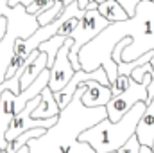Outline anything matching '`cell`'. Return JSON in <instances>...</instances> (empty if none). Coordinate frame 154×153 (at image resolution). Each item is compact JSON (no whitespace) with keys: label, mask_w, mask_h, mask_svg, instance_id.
I'll return each instance as SVG.
<instances>
[{"label":"cell","mask_w":154,"mask_h":153,"mask_svg":"<svg viewBox=\"0 0 154 153\" xmlns=\"http://www.w3.org/2000/svg\"><path fill=\"white\" fill-rule=\"evenodd\" d=\"M152 70V65H151V61H147V63H143V65H138L133 72H131V79H134V81H143V76L147 74V72H151Z\"/></svg>","instance_id":"ffe728a7"},{"label":"cell","mask_w":154,"mask_h":153,"mask_svg":"<svg viewBox=\"0 0 154 153\" xmlns=\"http://www.w3.org/2000/svg\"><path fill=\"white\" fill-rule=\"evenodd\" d=\"M140 153H152V148H151V146H143V144H142Z\"/></svg>","instance_id":"484cf974"},{"label":"cell","mask_w":154,"mask_h":153,"mask_svg":"<svg viewBox=\"0 0 154 153\" xmlns=\"http://www.w3.org/2000/svg\"><path fill=\"white\" fill-rule=\"evenodd\" d=\"M79 18H81V16H70L68 20H65V22L59 25V29H57V34H59V36H65V38L72 36V33L75 31L77 24H79Z\"/></svg>","instance_id":"2e32d148"},{"label":"cell","mask_w":154,"mask_h":153,"mask_svg":"<svg viewBox=\"0 0 154 153\" xmlns=\"http://www.w3.org/2000/svg\"><path fill=\"white\" fill-rule=\"evenodd\" d=\"M31 2H32V0H7V7H16V5H20V4L27 7Z\"/></svg>","instance_id":"d4e9b609"},{"label":"cell","mask_w":154,"mask_h":153,"mask_svg":"<svg viewBox=\"0 0 154 153\" xmlns=\"http://www.w3.org/2000/svg\"><path fill=\"white\" fill-rule=\"evenodd\" d=\"M2 151H4V150H2V148H0V153H2Z\"/></svg>","instance_id":"4316f807"},{"label":"cell","mask_w":154,"mask_h":153,"mask_svg":"<svg viewBox=\"0 0 154 153\" xmlns=\"http://www.w3.org/2000/svg\"><path fill=\"white\" fill-rule=\"evenodd\" d=\"M39 97H41V99H39V105L32 110V117H34V119H48V117L59 115L61 108L57 106V103H56V99H54V92L48 88V85L41 90Z\"/></svg>","instance_id":"8fae6325"},{"label":"cell","mask_w":154,"mask_h":153,"mask_svg":"<svg viewBox=\"0 0 154 153\" xmlns=\"http://www.w3.org/2000/svg\"><path fill=\"white\" fill-rule=\"evenodd\" d=\"M39 96H36L34 99H31L18 114L13 117L7 132H5V141L11 142L14 137H18L22 132L25 130H31V128H50L56 121H57V115L56 117H48V119H34L32 117V110L39 105Z\"/></svg>","instance_id":"8992f818"},{"label":"cell","mask_w":154,"mask_h":153,"mask_svg":"<svg viewBox=\"0 0 154 153\" xmlns=\"http://www.w3.org/2000/svg\"><path fill=\"white\" fill-rule=\"evenodd\" d=\"M7 27H9V18L5 15H0V43L7 34Z\"/></svg>","instance_id":"603a6c76"},{"label":"cell","mask_w":154,"mask_h":153,"mask_svg":"<svg viewBox=\"0 0 154 153\" xmlns=\"http://www.w3.org/2000/svg\"><path fill=\"white\" fill-rule=\"evenodd\" d=\"M111 96H113L111 86L102 85L95 79H90V81H86V88H84V94L81 99L86 106H106L108 101L111 99Z\"/></svg>","instance_id":"9c48e42d"},{"label":"cell","mask_w":154,"mask_h":153,"mask_svg":"<svg viewBox=\"0 0 154 153\" xmlns=\"http://www.w3.org/2000/svg\"><path fill=\"white\" fill-rule=\"evenodd\" d=\"M47 69V54L39 49H34L29 58L25 60L23 67H22V76H20V88L25 90L36 77Z\"/></svg>","instance_id":"ba28073f"},{"label":"cell","mask_w":154,"mask_h":153,"mask_svg":"<svg viewBox=\"0 0 154 153\" xmlns=\"http://www.w3.org/2000/svg\"><path fill=\"white\" fill-rule=\"evenodd\" d=\"M136 137L140 144L152 146L154 144V97L147 103L145 112L142 114L138 124H136Z\"/></svg>","instance_id":"30bf717a"},{"label":"cell","mask_w":154,"mask_h":153,"mask_svg":"<svg viewBox=\"0 0 154 153\" xmlns=\"http://www.w3.org/2000/svg\"><path fill=\"white\" fill-rule=\"evenodd\" d=\"M68 153H97L88 142H84V141H77L75 144L70 148V151ZM111 153H116V151H111Z\"/></svg>","instance_id":"44dd1931"},{"label":"cell","mask_w":154,"mask_h":153,"mask_svg":"<svg viewBox=\"0 0 154 153\" xmlns=\"http://www.w3.org/2000/svg\"><path fill=\"white\" fill-rule=\"evenodd\" d=\"M65 36H59V34H54L52 38L45 40L43 43H39L38 49L39 50H43L45 54H47V69H50L52 67V63H54V58H56V54H57V50L61 49V45L65 43Z\"/></svg>","instance_id":"5bb4252c"},{"label":"cell","mask_w":154,"mask_h":153,"mask_svg":"<svg viewBox=\"0 0 154 153\" xmlns=\"http://www.w3.org/2000/svg\"><path fill=\"white\" fill-rule=\"evenodd\" d=\"M140 148H142V144H140V141H138V137H136V133L134 135H131L129 139H127V142L125 144H122L116 153H140Z\"/></svg>","instance_id":"e0dca14e"},{"label":"cell","mask_w":154,"mask_h":153,"mask_svg":"<svg viewBox=\"0 0 154 153\" xmlns=\"http://www.w3.org/2000/svg\"><path fill=\"white\" fill-rule=\"evenodd\" d=\"M147 103L138 101L127 114H124L118 121H109V117L100 119L97 124L90 126L79 135V141L88 142L97 153L116 151L122 144L127 142L131 135L136 133V124L142 114L145 112Z\"/></svg>","instance_id":"3957f363"},{"label":"cell","mask_w":154,"mask_h":153,"mask_svg":"<svg viewBox=\"0 0 154 153\" xmlns=\"http://www.w3.org/2000/svg\"><path fill=\"white\" fill-rule=\"evenodd\" d=\"M54 4V0H32L27 7H25V11L29 13V15H38L41 11H45L47 7H50Z\"/></svg>","instance_id":"d6986e66"},{"label":"cell","mask_w":154,"mask_h":153,"mask_svg":"<svg viewBox=\"0 0 154 153\" xmlns=\"http://www.w3.org/2000/svg\"><path fill=\"white\" fill-rule=\"evenodd\" d=\"M72 43H74V40L68 36L65 40V43L61 45V49L57 50L56 58H54V63L50 67V79H48V88L52 92H59L72 79L74 72H75L72 63H70V58H68Z\"/></svg>","instance_id":"52a82bcc"},{"label":"cell","mask_w":154,"mask_h":153,"mask_svg":"<svg viewBox=\"0 0 154 153\" xmlns=\"http://www.w3.org/2000/svg\"><path fill=\"white\" fill-rule=\"evenodd\" d=\"M131 36V43L122 50V61H133L145 52L154 50V2L142 0L136 4L134 16L122 22H111L95 38L84 43L79 50L81 69L91 72L99 67L106 70L109 83L118 76V63L113 60V49L124 38Z\"/></svg>","instance_id":"6da1fadb"},{"label":"cell","mask_w":154,"mask_h":153,"mask_svg":"<svg viewBox=\"0 0 154 153\" xmlns=\"http://www.w3.org/2000/svg\"><path fill=\"white\" fill-rule=\"evenodd\" d=\"M95 2H102V0H95ZM120 4H122V7L127 11V15L129 16H134V9H136V4L138 2H142V0H118ZM154 2V0H152Z\"/></svg>","instance_id":"7402d4cb"},{"label":"cell","mask_w":154,"mask_h":153,"mask_svg":"<svg viewBox=\"0 0 154 153\" xmlns=\"http://www.w3.org/2000/svg\"><path fill=\"white\" fill-rule=\"evenodd\" d=\"M152 70H151V72H152ZM151 72H147V74L143 76V81H140V83L134 81V79H131L129 86H127L124 92H120V94H116V96H111V99H109L108 105H106L109 121H118L124 114H127L138 101H145V103H147V86H149V83H151V79H152Z\"/></svg>","instance_id":"5b68a950"},{"label":"cell","mask_w":154,"mask_h":153,"mask_svg":"<svg viewBox=\"0 0 154 153\" xmlns=\"http://www.w3.org/2000/svg\"><path fill=\"white\" fill-rule=\"evenodd\" d=\"M99 13L111 24V22H122L125 18H129L127 11L122 7V4L118 0H102L99 2Z\"/></svg>","instance_id":"7c38bea8"},{"label":"cell","mask_w":154,"mask_h":153,"mask_svg":"<svg viewBox=\"0 0 154 153\" xmlns=\"http://www.w3.org/2000/svg\"><path fill=\"white\" fill-rule=\"evenodd\" d=\"M47 132V128H31V130H25V132H22L18 137H14L9 144H7V153H14L18 151L22 146H25L31 139H36V137H41L43 133Z\"/></svg>","instance_id":"4fadbf2b"},{"label":"cell","mask_w":154,"mask_h":153,"mask_svg":"<svg viewBox=\"0 0 154 153\" xmlns=\"http://www.w3.org/2000/svg\"><path fill=\"white\" fill-rule=\"evenodd\" d=\"M65 4L61 2V0H54V4L50 5V7H47L45 11H41L36 15V18H38V24L39 25H47V24H50V22H54L56 18H59L63 13H65Z\"/></svg>","instance_id":"9a60e30c"},{"label":"cell","mask_w":154,"mask_h":153,"mask_svg":"<svg viewBox=\"0 0 154 153\" xmlns=\"http://www.w3.org/2000/svg\"><path fill=\"white\" fill-rule=\"evenodd\" d=\"M61 2H63L65 5H70L72 2H77V5H79L81 9H86V7H88V4H90L91 0H61Z\"/></svg>","instance_id":"cb8c5ba5"},{"label":"cell","mask_w":154,"mask_h":153,"mask_svg":"<svg viewBox=\"0 0 154 153\" xmlns=\"http://www.w3.org/2000/svg\"><path fill=\"white\" fill-rule=\"evenodd\" d=\"M129 83H131V76H125V74H118L116 79L109 85L111 86V92H113V96L116 94H120V92H124L127 86H129Z\"/></svg>","instance_id":"ac0fdd59"},{"label":"cell","mask_w":154,"mask_h":153,"mask_svg":"<svg viewBox=\"0 0 154 153\" xmlns=\"http://www.w3.org/2000/svg\"><path fill=\"white\" fill-rule=\"evenodd\" d=\"M109 25V22L99 13V9H84L81 18H79V24H77L75 31L72 33L70 38L74 40L72 47H70V63L74 67V70H81V61H79V50L84 43H88L91 38H95L102 29H106Z\"/></svg>","instance_id":"277c9868"},{"label":"cell","mask_w":154,"mask_h":153,"mask_svg":"<svg viewBox=\"0 0 154 153\" xmlns=\"http://www.w3.org/2000/svg\"><path fill=\"white\" fill-rule=\"evenodd\" d=\"M84 88L86 81L77 86L70 103L61 108L57 121L50 128H47L41 137L31 139L27 142L29 153H68L84 130L108 117L106 106H86L82 103L81 97L84 94Z\"/></svg>","instance_id":"7a4b0ae2"}]
</instances>
